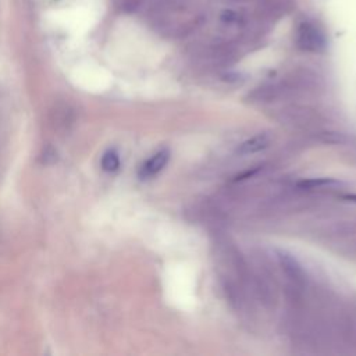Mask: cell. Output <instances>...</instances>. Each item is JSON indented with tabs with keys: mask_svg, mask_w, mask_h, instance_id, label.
Listing matches in <instances>:
<instances>
[{
	"mask_svg": "<svg viewBox=\"0 0 356 356\" xmlns=\"http://www.w3.org/2000/svg\"><path fill=\"white\" fill-rule=\"evenodd\" d=\"M100 165L107 172H114L120 168V156L115 150H107L100 160Z\"/></svg>",
	"mask_w": 356,
	"mask_h": 356,
	"instance_id": "5",
	"label": "cell"
},
{
	"mask_svg": "<svg viewBox=\"0 0 356 356\" xmlns=\"http://www.w3.org/2000/svg\"><path fill=\"white\" fill-rule=\"evenodd\" d=\"M341 185L339 181L332 179V178H312V179H303L300 182H298V186L300 188H312V189H320V188H331V186H337Z\"/></svg>",
	"mask_w": 356,
	"mask_h": 356,
	"instance_id": "4",
	"label": "cell"
},
{
	"mask_svg": "<svg viewBox=\"0 0 356 356\" xmlns=\"http://www.w3.org/2000/svg\"><path fill=\"white\" fill-rule=\"evenodd\" d=\"M268 136L266 134H257L249 139H246L245 142H242L238 147V152L241 154H253L257 152H261L263 149H266L268 146Z\"/></svg>",
	"mask_w": 356,
	"mask_h": 356,
	"instance_id": "3",
	"label": "cell"
},
{
	"mask_svg": "<svg viewBox=\"0 0 356 356\" xmlns=\"http://www.w3.org/2000/svg\"><path fill=\"white\" fill-rule=\"evenodd\" d=\"M170 160V150L168 149H160L154 154H152L139 168L138 175L142 179H149L154 175H157L168 163Z\"/></svg>",
	"mask_w": 356,
	"mask_h": 356,
	"instance_id": "2",
	"label": "cell"
},
{
	"mask_svg": "<svg viewBox=\"0 0 356 356\" xmlns=\"http://www.w3.org/2000/svg\"><path fill=\"white\" fill-rule=\"evenodd\" d=\"M296 43L303 50L320 51L325 46V38L316 25L312 22H303L298 26Z\"/></svg>",
	"mask_w": 356,
	"mask_h": 356,
	"instance_id": "1",
	"label": "cell"
}]
</instances>
